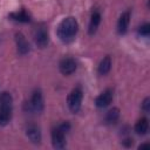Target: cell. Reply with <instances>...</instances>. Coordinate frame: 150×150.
Masks as SVG:
<instances>
[{
	"mask_svg": "<svg viewBox=\"0 0 150 150\" xmlns=\"http://www.w3.org/2000/svg\"><path fill=\"white\" fill-rule=\"evenodd\" d=\"M77 29H79V23H77L76 19L73 16H68V18H64L59 23L56 34L62 42L68 43L74 40V38L77 33Z\"/></svg>",
	"mask_w": 150,
	"mask_h": 150,
	"instance_id": "obj_1",
	"label": "cell"
},
{
	"mask_svg": "<svg viewBox=\"0 0 150 150\" xmlns=\"http://www.w3.org/2000/svg\"><path fill=\"white\" fill-rule=\"evenodd\" d=\"M123 143H124V145H125V146H129V145H131V144H132V139L128 138V139H125V142H123Z\"/></svg>",
	"mask_w": 150,
	"mask_h": 150,
	"instance_id": "obj_19",
	"label": "cell"
},
{
	"mask_svg": "<svg viewBox=\"0 0 150 150\" xmlns=\"http://www.w3.org/2000/svg\"><path fill=\"white\" fill-rule=\"evenodd\" d=\"M13 111V97L8 91H4L0 95V125H6L12 117Z\"/></svg>",
	"mask_w": 150,
	"mask_h": 150,
	"instance_id": "obj_2",
	"label": "cell"
},
{
	"mask_svg": "<svg viewBox=\"0 0 150 150\" xmlns=\"http://www.w3.org/2000/svg\"><path fill=\"white\" fill-rule=\"evenodd\" d=\"M82 98H83V93H82L81 88L77 87L70 91V94L68 95V98H67V103H68V107L71 110V112H77L80 110Z\"/></svg>",
	"mask_w": 150,
	"mask_h": 150,
	"instance_id": "obj_4",
	"label": "cell"
},
{
	"mask_svg": "<svg viewBox=\"0 0 150 150\" xmlns=\"http://www.w3.org/2000/svg\"><path fill=\"white\" fill-rule=\"evenodd\" d=\"M76 61L73 57H63L59 63V69L63 75H70L76 70Z\"/></svg>",
	"mask_w": 150,
	"mask_h": 150,
	"instance_id": "obj_6",
	"label": "cell"
},
{
	"mask_svg": "<svg viewBox=\"0 0 150 150\" xmlns=\"http://www.w3.org/2000/svg\"><path fill=\"white\" fill-rule=\"evenodd\" d=\"M137 32L142 36H149V34H150V25L149 23H144V25L139 26Z\"/></svg>",
	"mask_w": 150,
	"mask_h": 150,
	"instance_id": "obj_17",
	"label": "cell"
},
{
	"mask_svg": "<svg viewBox=\"0 0 150 150\" xmlns=\"http://www.w3.org/2000/svg\"><path fill=\"white\" fill-rule=\"evenodd\" d=\"M29 110L35 112H41L43 110V97L40 89H36L33 91L29 101Z\"/></svg>",
	"mask_w": 150,
	"mask_h": 150,
	"instance_id": "obj_5",
	"label": "cell"
},
{
	"mask_svg": "<svg viewBox=\"0 0 150 150\" xmlns=\"http://www.w3.org/2000/svg\"><path fill=\"white\" fill-rule=\"evenodd\" d=\"M149 130V121L146 117L139 118L135 124V131L138 135H145Z\"/></svg>",
	"mask_w": 150,
	"mask_h": 150,
	"instance_id": "obj_13",
	"label": "cell"
},
{
	"mask_svg": "<svg viewBox=\"0 0 150 150\" xmlns=\"http://www.w3.org/2000/svg\"><path fill=\"white\" fill-rule=\"evenodd\" d=\"M120 117V109L118 108H112L110 109L107 115H105V122L108 124H114Z\"/></svg>",
	"mask_w": 150,
	"mask_h": 150,
	"instance_id": "obj_16",
	"label": "cell"
},
{
	"mask_svg": "<svg viewBox=\"0 0 150 150\" xmlns=\"http://www.w3.org/2000/svg\"><path fill=\"white\" fill-rule=\"evenodd\" d=\"M112 97H114V91H112V89H105L103 93H101V94L96 97L95 104H96V107H98V108L108 107V105L111 103Z\"/></svg>",
	"mask_w": 150,
	"mask_h": 150,
	"instance_id": "obj_7",
	"label": "cell"
},
{
	"mask_svg": "<svg viewBox=\"0 0 150 150\" xmlns=\"http://www.w3.org/2000/svg\"><path fill=\"white\" fill-rule=\"evenodd\" d=\"M100 23H101V14H100V12L96 11V12H94V13L91 14V16H90V21H89V28H88V32H89L90 35L94 34V33L97 30Z\"/></svg>",
	"mask_w": 150,
	"mask_h": 150,
	"instance_id": "obj_12",
	"label": "cell"
},
{
	"mask_svg": "<svg viewBox=\"0 0 150 150\" xmlns=\"http://www.w3.org/2000/svg\"><path fill=\"white\" fill-rule=\"evenodd\" d=\"M129 22H130V12L125 11L121 14V16L118 19V22H117V30H118L120 34H124L128 30Z\"/></svg>",
	"mask_w": 150,
	"mask_h": 150,
	"instance_id": "obj_11",
	"label": "cell"
},
{
	"mask_svg": "<svg viewBox=\"0 0 150 150\" xmlns=\"http://www.w3.org/2000/svg\"><path fill=\"white\" fill-rule=\"evenodd\" d=\"M149 146H150V144H141L138 148L139 149H143V148H149Z\"/></svg>",
	"mask_w": 150,
	"mask_h": 150,
	"instance_id": "obj_20",
	"label": "cell"
},
{
	"mask_svg": "<svg viewBox=\"0 0 150 150\" xmlns=\"http://www.w3.org/2000/svg\"><path fill=\"white\" fill-rule=\"evenodd\" d=\"M110 69H111V59L110 56H104L98 64L97 71L100 75H105L110 71Z\"/></svg>",
	"mask_w": 150,
	"mask_h": 150,
	"instance_id": "obj_14",
	"label": "cell"
},
{
	"mask_svg": "<svg viewBox=\"0 0 150 150\" xmlns=\"http://www.w3.org/2000/svg\"><path fill=\"white\" fill-rule=\"evenodd\" d=\"M142 109L144 110V111H149L150 110V98L149 97H146L144 101H143V103H142Z\"/></svg>",
	"mask_w": 150,
	"mask_h": 150,
	"instance_id": "obj_18",
	"label": "cell"
},
{
	"mask_svg": "<svg viewBox=\"0 0 150 150\" xmlns=\"http://www.w3.org/2000/svg\"><path fill=\"white\" fill-rule=\"evenodd\" d=\"M27 137L34 144H39L41 142V130L36 124H29L26 129Z\"/></svg>",
	"mask_w": 150,
	"mask_h": 150,
	"instance_id": "obj_9",
	"label": "cell"
},
{
	"mask_svg": "<svg viewBox=\"0 0 150 150\" xmlns=\"http://www.w3.org/2000/svg\"><path fill=\"white\" fill-rule=\"evenodd\" d=\"M9 18L14 21H19V22H29L30 21V15L29 13H27L25 9L19 11V12H13L9 14Z\"/></svg>",
	"mask_w": 150,
	"mask_h": 150,
	"instance_id": "obj_15",
	"label": "cell"
},
{
	"mask_svg": "<svg viewBox=\"0 0 150 150\" xmlns=\"http://www.w3.org/2000/svg\"><path fill=\"white\" fill-rule=\"evenodd\" d=\"M15 42H16L18 52L21 55H26L29 52V43H28V41L26 40V38L22 33H16L15 34Z\"/></svg>",
	"mask_w": 150,
	"mask_h": 150,
	"instance_id": "obj_10",
	"label": "cell"
},
{
	"mask_svg": "<svg viewBox=\"0 0 150 150\" xmlns=\"http://www.w3.org/2000/svg\"><path fill=\"white\" fill-rule=\"evenodd\" d=\"M34 40H35V43H36L38 47L45 48V47L48 45V41H49L47 29H46L45 27H39V28L35 30Z\"/></svg>",
	"mask_w": 150,
	"mask_h": 150,
	"instance_id": "obj_8",
	"label": "cell"
},
{
	"mask_svg": "<svg viewBox=\"0 0 150 150\" xmlns=\"http://www.w3.org/2000/svg\"><path fill=\"white\" fill-rule=\"evenodd\" d=\"M69 129V122H62L52 130V143L55 149H63L66 146V134Z\"/></svg>",
	"mask_w": 150,
	"mask_h": 150,
	"instance_id": "obj_3",
	"label": "cell"
}]
</instances>
